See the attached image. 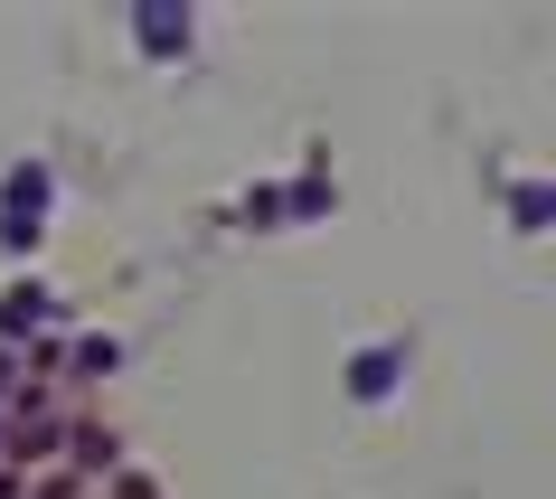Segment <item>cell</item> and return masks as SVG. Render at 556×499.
<instances>
[{"label": "cell", "mask_w": 556, "mask_h": 499, "mask_svg": "<svg viewBox=\"0 0 556 499\" xmlns=\"http://www.w3.org/2000/svg\"><path fill=\"white\" fill-rule=\"evenodd\" d=\"M340 386H350V406H387V396L406 386V340H378V349H358L350 368H340Z\"/></svg>", "instance_id": "obj_1"}, {"label": "cell", "mask_w": 556, "mask_h": 499, "mask_svg": "<svg viewBox=\"0 0 556 499\" xmlns=\"http://www.w3.org/2000/svg\"><path fill=\"white\" fill-rule=\"evenodd\" d=\"M48 199H58V170L20 161V170L0 179V227H48Z\"/></svg>", "instance_id": "obj_2"}, {"label": "cell", "mask_w": 556, "mask_h": 499, "mask_svg": "<svg viewBox=\"0 0 556 499\" xmlns=\"http://www.w3.org/2000/svg\"><path fill=\"white\" fill-rule=\"evenodd\" d=\"M189 29H199V20H189L179 0H142V10H132V38H142V57H189Z\"/></svg>", "instance_id": "obj_3"}, {"label": "cell", "mask_w": 556, "mask_h": 499, "mask_svg": "<svg viewBox=\"0 0 556 499\" xmlns=\"http://www.w3.org/2000/svg\"><path fill=\"white\" fill-rule=\"evenodd\" d=\"M509 227H519V235L556 227V179H519V189H509Z\"/></svg>", "instance_id": "obj_4"}]
</instances>
